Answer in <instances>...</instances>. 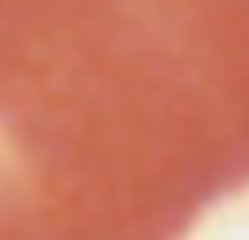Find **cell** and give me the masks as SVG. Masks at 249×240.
I'll return each mask as SVG.
<instances>
[{
  "mask_svg": "<svg viewBox=\"0 0 249 240\" xmlns=\"http://www.w3.org/2000/svg\"><path fill=\"white\" fill-rule=\"evenodd\" d=\"M249 188V0H0V240H184Z\"/></svg>",
  "mask_w": 249,
  "mask_h": 240,
  "instance_id": "6da1fadb",
  "label": "cell"
}]
</instances>
